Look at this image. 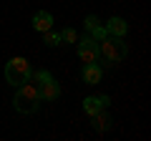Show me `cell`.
Returning <instances> with one entry per match:
<instances>
[{"label": "cell", "instance_id": "11", "mask_svg": "<svg viewBox=\"0 0 151 141\" xmlns=\"http://www.w3.org/2000/svg\"><path fill=\"white\" fill-rule=\"evenodd\" d=\"M43 43L48 45V48H55V45H60V43H63V40H60V33H55L53 28H50V30H45V33H43Z\"/></svg>", "mask_w": 151, "mask_h": 141}, {"label": "cell", "instance_id": "6", "mask_svg": "<svg viewBox=\"0 0 151 141\" xmlns=\"http://www.w3.org/2000/svg\"><path fill=\"white\" fill-rule=\"evenodd\" d=\"M101 76H103L101 63H83V68H81V81L86 83V86H96V83H101Z\"/></svg>", "mask_w": 151, "mask_h": 141}, {"label": "cell", "instance_id": "10", "mask_svg": "<svg viewBox=\"0 0 151 141\" xmlns=\"http://www.w3.org/2000/svg\"><path fill=\"white\" fill-rule=\"evenodd\" d=\"M53 15H50L48 10H38L35 15H33V28H35L38 33H45V30H50L53 28Z\"/></svg>", "mask_w": 151, "mask_h": 141}, {"label": "cell", "instance_id": "2", "mask_svg": "<svg viewBox=\"0 0 151 141\" xmlns=\"http://www.w3.org/2000/svg\"><path fill=\"white\" fill-rule=\"evenodd\" d=\"M38 101H40V96H38V83L33 81V76H30L25 83H20V86H18L15 98H13V106H15L18 114L30 116V114H35L38 106H40Z\"/></svg>", "mask_w": 151, "mask_h": 141}, {"label": "cell", "instance_id": "13", "mask_svg": "<svg viewBox=\"0 0 151 141\" xmlns=\"http://www.w3.org/2000/svg\"><path fill=\"white\" fill-rule=\"evenodd\" d=\"M83 25H86V33H91L93 28H98V25H101V20H98L96 15H86V20H83Z\"/></svg>", "mask_w": 151, "mask_h": 141}, {"label": "cell", "instance_id": "14", "mask_svg": "<svg viewBox=\"0 0 151 141\" xmlns=\"http://www.w3.org/2000/svg\"><path fill=\"white\" fill-rule=\"evenodd\" d=\"M88 35H91V38H93V40H96V43H98V40H101V38H106L108 33H106V28H103V25H98V28H93V30L88 33Z\"/></svg>", "mask_w": 151, "mask_h": 141}, {"label": "cell", "instance_id": "1", "mask_svg": "<svg viewBox=\"0 0 151 141\" xmlns=\"http://www.w3.org/2000/svg\"><path fill=\"white\" fill-rule=\"evenodd\" d=\"M126 55H129V45L124 43V38L106 35V38L98 40V60H101V65L113 68V65H119Z\"/></svg>", "mask_w": 151, "mask_h": 141}, {"label": "cell", "instance_id": "4", "mask_svg": "<svg viewBox=\"0 0 151 141\" xmlns=\"http://www.w3.org/2000/svg\"><path fill=\"white\" fill-rule=\"evenodd\" d=\"M33 81L38 83V96L40 101H55L60 96V86L48 70H33Z\"/></svg>", "mask_w": 151, "mask_h": 141}, {"label": "cell", "instance_id": "7", "mask_svg": "<svg viewBox=\"0 0 151 141\" xmlns=\"http://www.w3.org/2000/svg\"><path fill=\"white\" fill-rule=\"evenodd\" d=\"M91 126H93V131H98V134H106V131L113 129V116L108 114L106 109H101V111H96V114L91 116Z\"/></svg>", "mask_w": 151, "mask_h": 141}, {"label": "cell", "instance_id": "9", "mask_svg": "<svg viewBox=\"0 0 151 141\" xmlns=\"http://www.w3.org/2000/svg\"><path fill=\"white\" fill-rule=\"evenodd\" d=\"M103 28H106L108 35H116V38H124L126 33H129V23H126L124 18H119V15H113V18H111V20H108Z\"/></svg>", "mask_w": 151, "mask_h": 141}, {"label": "cell", "instance_id": "5", "mask_svg": "<svg viewBox=\"0 0 151 141\" xmlns=\"http://www.w3.org/2000/svg\"><path fill=\"white\" fill-rule=\"evenodd\" d=\"M78 58L81 63H98V43L91 38V35H78Z\"/></svg>", "mask_w": 151, "mask_h": 141}, {"label": "cell", "instance_id": "12", "mask_svg": "<svg viewBox=\"0 0 151 141\" xmlns=\"http://www.w3.org/2000/svg\"><path fill=\"white\" fill-rule=\"evenodd\" d=\"M60 40H65V43H78V33L73 28H63L60 30Z\"/></svg>", "mask_w": 151, "mask_h": 141}, {"label": "cell", "instance_id": "3", "mask_svg": "<svg viewBox=\"0 0 151 141\" xmlns=\"http://www.w3.org/2000/svg\"><path fill=\"white\" fill-rule=\"evenodd\" d=\"M30 76H33V68H30V63H28L23 55H15V58H10L5 63V81L10 83L13 88H18L20 83H25Z\"/></svg>", "mask_w": 151, "mask_h": 141}, {"label": "cell", "instance_id": "8", "mask_svg": "<svg viewBox=\"0 0 151 141\" xmlns=\"http://www.w3.org/2000/svg\"><path fill=\"white\" fill-rule=\"evenodd\" d=\"M108 103H111V98H108V96H86V98H83V111H86L88 116H93L96 111L106 109Z\"/></svg>", "mask_w": 151, "mask_h": 141}]
</instances>
